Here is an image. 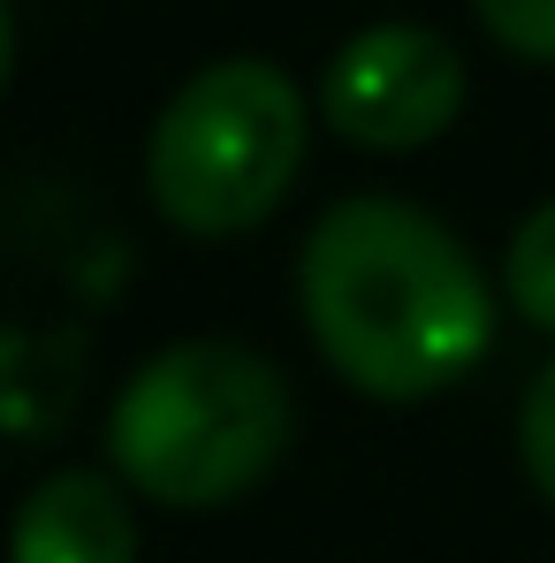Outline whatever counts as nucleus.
I'll return each mask as SVG.
<instances>
[{
    "instance_id": "f257e3e1",
    "label": "nucleus",
    "mask_w": 555,
    "mask_h": 563,
    "mask_svg": "<svg viewBox=\"0 0 555 563\" xmlns=\"http://www.w3.org/2000/svg\"><path fill=\"white\" fill-rule=\"evenodd\" d=\"M297 305L320 358L380 404L457 388L495 351V297L457 236L403 198H343L312 221Z\"/></svg>"
},
{
    "instance_id": "f03ea898",
    "label": "nucleus",
    "mask_w": 555,
    "mask_h": 563,
    "mask_svg": "<svg viewBox=\"0 0 555 563\" xmlns=\"http://www.w3.org/2000/svg\"><path fill=\"white\" fill-rule=\"evenodd\" d=\"M297 434L289 380L244 343H168L107 411V457L130 495L168 510H221L281 465Z\"/></svg>"
},
{
    "instance_id": "7ed1b4c3",
    "label": "nucleus",
    "mask_w": 555,
    "mask_h": 563,
    "mask_svg": "<svg viewBox=\"0 0 555 563\" xmlns=\"http://www.w3.org/2000/svg\"><path fill=\"white\" fill-rule=\"evenodd\" d=\"M304 168V92L275 62H213L160 107L145 184L168 229L236 236L275 213Z\"/></svg>"
},
{
    "instance_id": "20e7f679",
    "label": "nucleus",
    "mask_w": 555,
    "mask_h": 563,
    "mask_svg": "<svg viewBox=\"0 0 555 563\" xmlns=\"http://www.w3.org/2000/svg\"><path fill=\"white\" fill-rule=\"evenodd\" d=\"M320 114L366 153H419L464 114V54L426 23H373L335 46Z\"/></svg>"
},
{
    "instance_id": "39448f33",
    "label": "nucleus",
    "mask_w": 555,
    "mask_h": 563,
    "mask_svg": "<svg viewBox=\"0 0 555 563\" xmlns=\"http://www.w3.org/2000/svg\"><path fill=\"white\" fill-rule=\"evenodd\" d=\"M8 556L15 563H137V518H130V503L107 472H54L23 495Z\"/></svg>"
},
{
    "instance_id": "423d86ee",
    "label": "nucleus",
    "mask_w": 555,
    "mask_h": 563,
    "mask_svg": "<svg viewBox=\"0 0 555 563\" xmlns=\"http://www.w3.org/2000/svg\"><path fill=\"white\" fill-rule=\"evenodd\" d=\"M502 297L518 320H533L541 335H555V198L533 206L502 252Z\"/></svg>"
},
{
    "instance_id": "0eeeda50",
    "label": "nucleus",
    "mask_w": 555,
    "mask_h": 563,
    "mask_svg": "<svg viewBox=\"0 0 555 563\" xmlns=\"http://www.w3.org/2000/svg\"><path fill=\"white\" fill-rule=\"evenodd\" d=\"M487 38H502L525 62H555V0H471Z\"/></svg>"
},
{
    "instance_id": "6e6552de",
    "label": "nucleus",
    "mask_w": 555,
    "mask_h": 563,
    "mask_svg": "<svg viewBox=\"0 0 555 563\" xmlns=\"http://www.w3.org/2000/svg\"><path fill=\"white\" fill-rule=\"evenodd\" d=\"M518 457H525V479L555 503V366L525 388V411H518Z\"/></svg>"
}]
</instances>
